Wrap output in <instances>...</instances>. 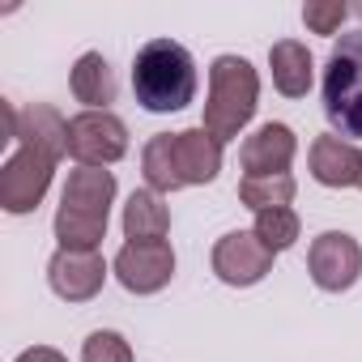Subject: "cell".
<instances>
[{
  "mask_svg": "<svg viewBox=\"0 0 362 362\" xmlns=\"http://www.w3.org/2000/svg\"><path fill=\"white\" fill-rule=\"evenodd\" d=\"M111 201H115L111 170H103V166L69 170V184H64L60 209H56V243L69 252H98V243L107 239Z\"/></svg>",
  "mask_w": 362,
  "mask_h": 362,
  "instance_id": "1",
  "label": "cell"
},
{
  "mask_svg": "<svg viewBox=\"0 0 362 362\" xmlns=\"http://www.w3.org/2000/svg\"><path fill=\"white\" fill-rule=\"evenodd\" d=\"M132 94L149 115L184 111L197 98V60L175 39H149L132 60Z\"/></svg>",
  "mask_w": 362,
  "mask_h": 362,
  "instance_id": "2",
  "label": "cell"
},
{
  "mask_svg": "<svg viewBox=\"0 0 362 362\" xmlns=\"http://www.w3.org/2000/svg\"><path fill=\"white\" fill-rule=\"evenodd\" d=\"M256 107H260V73L243 56H218L209 64V98L201 128L226 145L247 128Z\"/></svg>",
  "mask_w": 362,
  "mask_h": 362,
  "instance_id": "3",
  "label": "cell"
},
{
  "mask_svg": "<svg viewBox=\"0 0 362 362\" xmlns=\"http://www.w3.org/2000/svg\"><path fill=\"white\" fill-rule=\"evenodd\" d=\"M320 98L332 132L345 141H362V35H341L332 43Z\"/></svg>",
  "mask_w": 362,
  "mask_h": 362,
  "instance_id": "4",
  "label": "cell"
},
{
  "mask_svg": "<svg viewBox=\"0 0 362 362\" xmlns=\"http://www.w3.org/2000/svg\"><path fill=\"white\" fill-rule=\"evenodd\" d=\"M56 158L43 153V149H26L18 145V153H9V162L0 166V209L22 218V214H35L52 188V175H56Z\"/></svg>",
  "mask_w": 362,
  "mask_h": 362,
  "instance_id": "5",
  "label": "cell"
},
{
  "mask_svg": "<svg viewBox=\"0 0 362 362\" xmlns=\"http://www.w3.org/2000/svg\"><path fill=\"white\" fill-rule=\"evenodd\" d=\"M128 153V124L111 111H81L69 119V158L77 166H111Z\"/></svg>",
  "mask_w": 362,
  "mask_h": 362,
  "instance_id": "6",
  "label": "cell"
},
{
  "mask_svg": "<svg viewBox=\"0 0 362 362\" xmlns=\"http://www.w3.org/2000/svg\"><path fill=\"white\" fill-rule=\"evenodd\" d=\"M307 273L324 294H341L362 277V247L345 230H324L307 247Z\"/></svg>",
  "mask_w": 362,
  "mask_h": 362,
  "instance_id": "7",
  "label": "cell"
},
{
  "mask_svg": "<svg viewBox=\"0 0 362 362\" xmlns=\"http://www.w3.org/2000/svg\"><path fill=\"white\" fill-rule=\"evenodd\" d=\"M111 273L128 294H158L175 277V252L170 243H124L111 260Z\"/></svg>",
  "mask_w": 362,
  "mask_h": 362,
  "instance_id": "8",
  "label": "cell"
},
{
  "mask_svg": "<svg viewBox=\"0 0 362 362\" xmlns=\"http://www.w3.org/2000/svg\"><path fill=\"white\" fill-rule=\"evenodd\" d=\"M214 273L226 286H256L273 273V252L256 239V230H230L214 243Z\"/></svg>",
  "mask_w": 362,
  "mask_h": 362,
  "instance_id": "9",
  "label": "cell"
},
{
  "mask_svg": "<svg viewBox=\"0 0 362 362\" xmlns=\"http://www.w3.org/2000/svg\"><path fill=\"white\" fill-rule=\"evenodd\" d=\"M0 111H5V119H13L9 128V141L26 145V149H43L52 153L56 162L69 153V119L47 107V103H30L26 111H13V103H0Z\"/></svg>",
  "mask_w": 362,
  "mask_h": 362,
  "instance_id": "10",
  "label": "cell"
},
{
  "mask_svg": "<svg viewBox=\"0 0 362 362\" xmlns=\"http://www.w3.org/2000/svg\"><path fill=\"white\" fill-rule=\"evenodd\" d=\"M107 281V260L98 252H69L60 247L47 260V286L64 303H90Z\"/></svg>",
  "mask_w": 362,
  "mask_h": 362,
  "instance_id": "11",
  "label": "cell"
},
{
  "mask_svg": "<svg viewBox=\"0 0 362 362\" xmlns=\"http://www.w3.org/2000/svg\"><path fill=\"white\" fill-rule=\"evenodd\" d=\"M170 158L179 170V184L197 188V184H214L222 170V141L209 136L205 128H184L170 132Z\"/></svg>",
  "mask_w": 362,
  "mask_h": 362,
  "instance_id": "12",
  "label": "cell"
},
{
  "mask_svg": "<svg viewBox=\"0 0 362 362\" xmlns=\"http://www.w3.org/2000/svg\"><path fill=\"white\" fill-rule=\"evenodd\" d=\"M294 153H298V136H294V128L269 119V124H260V128L243 141L239 162H243L247 175H290Z\"/></svg>",
  "mask_w": 362,
  "mask_h": 362,
  "instance_id": "13",
  "label": "cell"
},
{
  "mask_svg": "<svg viewBox=\"0 0 362 362\" xmlns=\"http://www.w3.org/2000/svg\"><path fill=\"white\" fill-rule=\"evenodd\" d=\"M307 162H311V179L324 188H358V179H362V149L337 132L315 136Z\"/></svg>",
  "mask_w": 362,
  "mask_h": 362,
  "instance_id": "14",
  "label": "cell"
},
{
  "mask_svg": "<svg viewBox=\"0 0 362 362\" xmlns=\"http://www.w3.org/2000/svg\"><path fill=\"white\" fill-rule=\"evenodd\" d=\"M269 69H273L277 94H286V98H303L311 90V81H315V60H311L307 43H298V39L273 43L269 47Z\"/></svg>",
  "mask_w": 362,
  "mask_h": 362,
  "instance_id": "15",
  "label": "cell"
},
{
  "mask_svg": "<svg viewBox=\"0 0 362 362\" xmlns=\"http://www.w3.org/2000/svg\"><path fill=\"white\" fill-rule=\"evenodd\" d=\"M124 235H128V243H166L170 209L162 205V197L153 188H141V192L128 197V205H124Z\"/></svg>",
  "mask_w": 362,
  "mask_h": 362,
  "instance_id": "16",
  "label": "cell"
},
{
  "mask_svg": "<svg viewBox=\"0 0 362 362\" xmlns=\"http://www.w3.org/2000/svg\"><path fill=\"white\" fill-rule=\"evenodd\" d=\"M69 90L77 103H86V111H107L115 103V73L103 60V52H86L73 73H69Z\"/></svg>",
  "mask_w": 362,
  "mask_h": 362,
  "instance_id": "17",
  "label": "cell"
},
{
  "mask_svg": "<svg viewBox=\"0 0 362 362\" xmlns=\"http://www.w3.org/2000/svg\"><path fill=\"white\" fill-rule=\"evenodd\" d=\"M298 184L294 175H243L239 184V201L252 209V214H264V209H290Z\"/></svg>",
  "mask_w": 362,
  "mask_h": 362,
  "instance_id": "18",
  "label": "cell"
},
{
  "mask_svg": "<svg viewBox=\"0 0 362 362\" xmlns=\"http://www.w3.org/2000/svg\"><path fill=\"white\" fill-rule=\"evenodd\" d=\"M141 175H145V184L158 197L184 188V184H179V170H175V158H170V132H158V136L145 141V149H141Z\"/></svg>",
  "mask_w": 362,
  "mask_h": 362,
  "instance_id": "19",
  "label": "cell"
},
{
  "mask_svg": "<svg viewBox=\"0 0 362 362\" xmlns=\"http://www.w3.org/2000/svg\"><path fill=\"white\" fill-rule=\"evenodd\" d=\"M256 239L277 256V252H286V247H294L298 243V230H303V222H298V214L294 209H264V214H256Z\"/></svg>",
  "mask_w": 362,
  "mask_h": 362,
  "instance_id": "20",
  "label": "cell"
},
{
  "mask_svg": "<svg viewBox=\"0 0 362 362\" xmlns=\"http://www.w3.org/2000/svg\"><path fill=\"white\" fill-rule=\"evenodd\" d=\"M81 362H132V345H128L119 332L98 328V332L86 337V345H81Z\"/></svg>",
  "mask_w": 362,
  "mask_h": 362,
  "instance_id": "21",
  "label": "cell"
},
{
  "mask_svg": "<svg viewBox=\"0 0 362 362\" xmlns=\"http://www.w3.org/2000/svg\"><path fill=\"white\" fill-rule=\"evenodd\" d=\"M345 18H349V5H341V0H307L303 5V22L311 35H337Z\"/></svg>",
  "mask_w": 362,
  "mask_h": 362,
  "instance_id": "22",
  "label": "cell"
},
{
  "mask_svg": "<svg viewBox=\"0 0 362 362\" xmlns=\"http://www.w3.org/2000/svg\"><path fill=\"white\" fill-rule=\"evenodd\" d=\"M13 362H69L60 349H52V345H30V349H22Z\"/></svg>",
  "mask_w": 362,
  "mask_h": 362,
  "instance_id": "23",
  "label": "cell"
},
{
  "mask_svg": "<svg viewBox=\"0 0 362 362\" xmlns=\"http://www.w3.org/2000/svg\"><path fill=\"white\" fill-rule=\"evenodd\" d=\"M354 13H358V18H362V5H358V9H354Z\"/></svg>",
  "mask_w": 362,
  "mask_h": 362,
  "instance_id": "24",
  "label": "cell"
},
{
  "mask_svg": "<svg viewBox=\"0 0 362 362\" xmlns=\"http://www.w3.org/2000/svg\"><path fill=\"white\" fill-rule=\"evenodd\" d=\"M358 188H362V179H358Z\"/></svg>",
  "mask_w": 362,
  "mask_h": 362,
  "instance_id": "25",
  "label": "cell"
}]
</instances>
